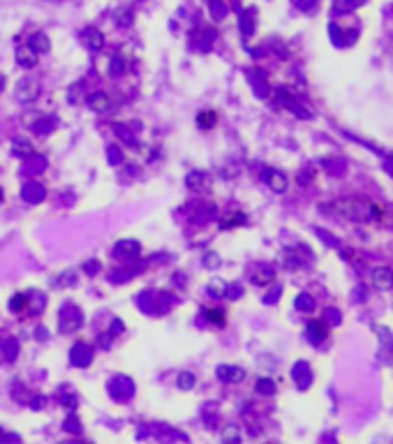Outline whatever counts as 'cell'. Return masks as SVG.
Masks as SVG:
<instances>
[{"label": "cell", "instance_id": "20", "mask_svg": "<svg viewBox=\"0 0 393 444\" xmlns=\"http://www.w3.org/2000/svg\"><path fill=\"white\" fill-rule=\"evenodd\" d=\"M25 303H28V296H23V294H14V296L10 299V310L19 312V310H23V308H25Z\"/></svg>", "mask_w": 393, "mask_h": 444}, {"label": "cell", "instance_id": "22", "mask_svg": "<svg viewBox=\"0 0 393 444\" xmlns=\"http://www.w3.org/2000/svg\"><path fill=\"white\" fill-rule=\"evenodd\" d=\"M252 12H245V14H241V30L245 33V35H250L252 33Z\"/></svg>", "mask_w": 393, "mask_h": 444}, {"label": "cell", "instance_id": "16", "mask_svg": "<svg viewBox=\"0 0 393 444\" xmlns=\"http://www.w3.org/2000/svg\"><path fill=\"white\" fill-rule=\"evenodd\" d=\"M208 7H211L213 19H224V16H227V5H224L222 0H211Z\"/></svg>", "mask_w": 393, "mask_h": 444}, {"label": "cell", "instance_id": "30", "mask_svg": "<svg viewBox=\"0 0 393 444\" xmlns=\"http://www.w3.org/2000/svg\"><path fill=\"white\" fill-rule=\"evenodd\" d=\"M86 271H88V273H97V271H100V262H88Z\"/></svg>", "mask_w": 393, "mask_h": 444}, {"label": "cell", "instance_id": "29", "mask_svg": "<svg viewBox=\"0 0 393 444\" xmlns=\"http://www.w3.org/2000/svg\"><path fill=\"white\" fill-rule=\"evenodd\" d=\"M51 127V120H42V123H37V132H42V135H46Z\"/></svg>", "mask_w": 393, "mask_h": 444}, {"label": "cell", "instance_id": "6", "mask_svg": "<svg viewBox=\"0 0 393 444\" xmlns=\"http://www.w3.org/2000/svg\"><path fill=\"white\" fill-rule=\"evenodd\" d=\"M139 243L136 241H118L116 248H114V255L118 257V259H132L134 255H139Z\"/></svg>", "mask_w": 393, "mask_h": 444}, {"label": "cell", "instance_id": "4", "mask_svg": "<svg viewBox=\"0 0 393 444\" xmlns=\"http://www.w3.org/2000/svg\"><path fill=\"white\" fill-rule=\"evenodd\" d=\"M46 197V190L44 185L35 183V180H31V183H25L23 190H21V199L28 201V204H40L42 199Z\"/></svg>", "mask_w": 393, "mask_h": 444}, {"label": "cell", "instance_id": "15", "mask_svg": "<svg viewBox=\"0 0 393 444\" xmlns=\"http://www.w3.org/2000/svg\"><path fill=\"white\" fill-rule=\"evenodd\" d=\"M196 123H199V127H202V130L213 127V125H215V111H202V114L196 116Z\"/></svg>", "mask_w": 393, "mask_h": 444}, {"label": "cell", "instance_id": "2", "mask_svg": "<svg viewBox=\"0 0 393 444\" xmlns=\"http://www.w3.org/2000/svg\"><path fill=\"white\" fill-rule=\"evenodd\" d=\"M37 95H40V81L33 79V76H23L16 84V97L21 102H33Z\"/></svg>", "mask_w": 393, "mask_h": 444}, {"label": "cell", "instance_id": "18", "mask_svg": "<svg viewBox=\"0 0 393 444\" xmlns=\"http://www.w3.org/2000/svg\"><path fill=\"white\" fill-rule=\"evenodd\" d=\"M12 146H14V153H16V155H23V158L33 153V146L28 144L25 139H14V144H12Z\"/></svg>", "mask_w": 393, "mask_h": 444}, {"label": "cell", "instance_id": "31", "mask_svg": "<svg viewBox=\"0 0 393 444\" xmlns=\"http://www.w3.org/2000/svg\"><path fill=\"white\" fill-rule=\"evenodd\" d=\"M63 403L67 405V409H72L76 405V398H74V396H63Z\"/></svg>", "mask_w": 393, "mask_h": 444}, {"label": "cell", "instance_id": "8", "mask_svg": "<svg viewBox=\"0 0 393 444\" xmlns=\"http://www.w3.org/2000/svg\"><path fill=\"white\" fill-rule=\"evenodd\" d=\"M81 40H83V44H86L91 51H100L102 46H104V37H102V33L97 28H86Z\"/></svg>", "mask_w": 393, "mask_h": 444}, {"label": "cell", "instance_id": "32", "mask_svg": "<svg viewBox=\"0 0 393 444\" xmlns=\"http://www.w3.org/2000/svg\"><path fill=\"white\" fill-rule=\"evenodd\" d=\"M294 3H296L298 7H310L313 5V0H294Z\"/></svg>", "mask_w": 393, "mask_h": 444}, {"label": "cell", "instance_id": "23", "mask_svg": "<svg viewBox=\"0 0 393 444\" xmlns=\"http://www.w3.org/2000/svg\"><path fill=\"white\" fill-rule=\"evenodd\" d=\"M224 290H227V287H224L220 280H213V282L208 284V292H211L213 296H224Z\"/></svg>", "mask_w": 393, "mask_h": 444}, {"label": "cell", "instance_id": "14", "mask_svg": "<svg viewBox=\"0 0 393 444\" xmlns=\"http://www.w3.org/2000/svg\"><path fill=\"white\" fill-rule=\"evenodd\" d=\"M266 180L271 183L273 190H277V192H283V190L287 188V180H285V176L275 174V171H266Z\"/></svg>", "mask_w": 393, "mask_h": 444}, {"label": "cell", "instance_id": "9", "mask_svg": "<svg viewBox=\"0 0 393 444\" xmlns=\"http://www.w3.org/2000/svg\"><path fill=\"white\" fill-rule=\"evenodd\" d=\"M187 185H190L192 190H206L208 188V183H211V176L208 174H204V171H192V174H187V180H185Z\"/></svg>", "mask_w": 393, "mask_h": 444}, {"label": "cell", "instance_id": "27", "mask_svg": "<svg viewBox=\"0 0 393 444\" xmlns=\"http://www.w3.org/2000/svg\"><path fill=\"white\" fill-rule=\"evenodd\" d=\"M109 160H111V162H121V160H123L121 150H118V148H114V146H111V150H109Z\"/></svg>", "mask_w": 393, "mask_h": 444}, {"label": "cell", "instance_id": "5", "mask_svg": "<svg viewBox=\"0 0 393 444\" xmlns=\"http://www.w3.org/2000/svg\"><path fill=\"white\" fill-rule=\"evenodd\" d=\"M72 363L74 365H79V368H83V365H88L91 363V359H93V352H91V347L88 345H83V343H76L74 347H72Z\"/></svg>", "mask_w": 393, "mask_h": 444}, {"label": "cell", "instance_id": "11", "mask_svg": "<svg viewBox=\"0 0 393 444\" xmlns=\"http://www.w3.org/2000/svg\"><path fill=\"white\" fill-rule=\"evenodd\" d=\"M31 46L35 54H46V51L51 49V42H49V37L44 35V33H35V35L31 37Z\"/></svg>", "mask_w": 393, "mask_h": 444}, {"label": "cell", "instance_id": "7", "mask_svg": "<svg viewBox=\"0 0 393 444\" xmlns=\"http://www.w3.org/2000/svg\"><path fill=\"white\" fill-rule=\"evenodd\" d=\"M86 105H88V109H91V111L104 114V111H109L111 100H109V95H106V93H91V95H88V100H86Z\"/></svg>", "mask_w": 393, "mask_h": 444}, {"label": "cell", "instance_id": "25", "mask_svg": "<svg viewBox=\"0 0 393 444\" xmlns=\"http://www.w3.org/2000/svg\"><path fill=\"white\" fill-rule=\"evenodd\" d=\"M65 424H67V430H70V433H79V430H81L79 428V419H74V416H70Z\"/></svg>", "mask_w": 393, "mask_h": 444}, {"label": "cell", "instance_id": "19", "mask_svg": "<svg viewBox=\"0 0 393 444\" xmlns=\"http://www.w3.org/2000/svg\"><path fill=\"white\" fill-rule=\"evenodd\" d=\"M178 386H181L183 391H190L192 386H194V375L192 373H181L178 375Z\"/></svg>", "mask_w": 393, "mask_h": 444}, {"label": "cell", "instance_id": "21", "mask_svg": "<svg viewBox=\"0 0 393 444\" xmlns=\"http://www.w3.org/2000/svg\"><path fill=\"white\" fill-rule=\"evenodd\" d=\"M204 315H206V320L213 322V324H224V312L222 310H208Z\"/></svg>", "mask_w": 393, "mask_h": 444}, {"label": "cell", "instance_id": "10", "mask_svg": "<svg viewBox=\"0 0 393 444\" xmlns=\"http://www.w3.org/2000/svg\"><path fill=\"white\" fill-rule=\"evenodd\" d=\"M217 377L224 379V382H241L243 370L236 368V365H220V368H217Z\"/></svg>", "mask_w": 393, "mask_h": 444}, {"label": "cell", "instance_id": "3", "mask_svg": "<svg viewBox=\"0 0 393 444\" xmlns=\"http://www.w3.org/2000/svg\"><path fill=\"white\" fill-rule=\"evenodd\" d=\"M109 391H111V396H114L116 400H127L132 394H134V384H132V379H127V377H123V375H118V377L111 379Z\"/></svg>", "mask_w": 393, "mask_h": 444}, {"label": "cell", "instance_id": "1", "mask_svg": "<svg viewBox=\"0 0 393 444\" xmlns=\"http://www.w3.org/2000/svg\"><path fill=\"white\" fill-rule=\"evenodd\" d=\"M81 322H83L81 310L76 308V305L67 303V305H63L61 317H58V331H61V333H74L81 326Z\"/></svg>", "mask_w": 393, "mask_h": 444}, {"label": "cell", "instance_id": "28", "mask_svg": "<svg viewBox=\"0 0 393 444\" xmlns=\"http://www.w3.org/2000/svg\"><path fill=\"white\" fill-rule=\"evenodd\" d=\"M257 389L264 391V394H273V384H271V382H266V379H264V382H259Z\"/></svg>", "mask_w": 393, "mask_h": 444}, {"label": "cell", "instance_id": "17", "mask_svg": "<svg viewBox=\"0 0 393 444\" xmlns=\"http://www.w3.org/2000/svg\"><path fill=\"white\" fill-rule=\"evenodd\" d=\"M0 347H3V352H5V359H7V361L14 359V356H16V350H19V347H16V340H12V338L3 340V345H0Z\"/></svg>", "mask_w": 393, "mask_h": 444}, {"label": "cell", "instance_id": "24", "mask_svg": "<svg viewBox=\"0 0 393 444\" xmlns=\"http://www.w3.org/2000/svg\"><path fill=\"white\" fill-rule=\"evenodd\" d=\"M204 264H206L208 269H217V266H220V257H217L215 252H208V255L204 257Z\"/></svg>", "mask_w": 393, "mask_h": 444}, {"label": "cell", "instance_id": "26", "mask_svg": "<svg viewBox=\"0 0 393 444\" xmlns=\"http://www.w3.org/2000/svg\"><path fill=\"white\" fill-rule=\"evenodd\" d=\"M123 72V60L116 58V60H111V74H121Z\"/></svg>", "mask_w": 393, "mask_h": 444}, {"label": "cell", "instance_id": "33", "mask_svg": "<svg viewBox=\"0 0 393 444\" xmlns=\"http://www.w3.org/2000/svg\"><path fill=\"white\" fill-rule=\"evenodd\" d=\"M3 86H5V76L0 74V90H3Z\"/></svg>", "mask_w": 393, "mask_h": 444}, {"label": "cell", "instance_id": "12", "mask_svg": "<svg viewBox=\"0 0 393 444\" xmlns=\"http://www.w3.org/2000/svg\"><path fill=\"white\" fill-rule=\"evenodd\" d=\"M23 160H25V171H28V174H37V171H42L46 167L44 158H40V155H35V153L25 155Z\"/></svg>", "mask_w": 393, "mask_h": 444}, {"label": "cell", "instance_id": "13", "mask_svg": "<svg viewBox=\"0 0 393 444\" xmlns=\"http://www.w3.org/2000/svg\"><path fill=\"white\" fill-rule=\"evenodd\" d=\"M35 51L31 49V46H28V49H19V54H16V60H19V65L21 67H33L37 63V58L35 56Z\"/></svg>", "mask_w": 393, "mask_h": 444}]
</instances>
